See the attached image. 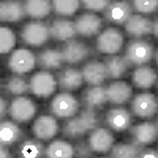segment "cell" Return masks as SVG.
<instances>
[{"label":"cell","mask_w":158,"mask_h":158,"mask_svg":"<svg viewBox=\"0 0 158 158\" xmlns=\"http://www.w3.org/2000/svg\"><path fill=\"white\" fill-rule=\"evenodd\" d=\"M27 13H25V3L18 2V0H8V2L0 3V21L2 22H10L16 24L21 22Z\"/></svg>","instance_id":"cell-24"},{"label":"cell","mask_w":158,"mask_h":158,"mask_svg":"<svg viewBox=\"0 0 158 158\" xmlns=\"http://www.w3.org/2000/svg\"><path fill=\"white\" fill-rule=\"evenodd\" d=\"M76 33L82 38L98 36L103 29V18H100L95 13H82L74 19Z\"/></svg>","instance_id":"cell-13"},{"label":"cell","mask_w":158,"mask_h":158,"mask_svg":"<svg viewBox=\"0 0 158 158\" xmlns=\"http://www.w3.org/2000/svg\"><path fill=\"white\" fill-rule=\"evenodd\" d=\"M131 15H133V8L130 2L115 0V2H109L108 8L104 10V21L115 25H125Z\"/></svg>","instance_id":"cell-17"},{"label":"cell","mask_w":158,"mask_h":158,"mask_svg":"<svg viewBox=\"0 0 158 158\" xmlns=\"http://www.w3.org/2000/svg\"><path fill=\"white\" fill-rule=\"evenodd\" d=\"M104 123L111 131L122 133L133 125V112L123 106H114L104 114Z\"/></svg>","instance_id":"cell-10"},{"label":"cell","mask_w":158,"mask_h":158,"mask_svg":"<svg viewBox=\"0 0 158 158\" xmlns=\"http://www.w3.org/2000/svg\"><path fill=\"white\" fill-rule=\"evenodd\" d=\"M156 125H158V120H156Z\"/></svg>","instance_id":"cell-44"},{"label":"cell","mask_w":158,"mask_h":158,"mask_svg":"<svg viewBox=\"0 0 158 158\" xmlns=\"http://www.w3.org/2000/svg\"><path fill=\"white\" fill-rule=\"evenodd\" d=\"M94 156H95V152L92 150L87 141L79 139L74 144V158H94Z\"/></svg>","instance_id":"cell-37"},{"label":"cell","mask_w":158,"mask_h":158,"mask_svg":"<svg viewBox=\"0 0 158 158\" xmlns=\"http://www.w3.org/2000/svg\"><path fill=\"white\" fill-rule=\"evenodd\" d=\"M103 63L106 67V73H108V79L112 81H122V77H125L128 74V70L131 68L127 59L123 56H106L103 59Z\"/></svg>","instance_id":"cell-25"},{"label":"cell","mask_w":158,"mask_h":158,"mask_svg":"<svg viewBox=\"0 0 158 158\" xmlns=\"http://www.w3.org/2000/svg\"><path fill=\"white\" fill-rule=\"evenodd\" d=\"M5 90L13 97H27L30 92V79L25 77V74H11L6 82Z\"/></svg>","instance_id":"cell-30"},{"label":"cell","mask_w":158,"mask_h":158,"mask_svg":"<svg viewBox=\"0 0 158 158\" xmlns=\"http://www.w3.org/2000/svg\"><path fill=\"white\" fill-rule=\"evenodd\" d=\"M156 150H158V149H156Z\"/></svg>","instance_id":"cell-45"},{"label":"cell","mask_w":158,"mask_h":158,"mask_svg":"<svg viewBox=\"0 0 158 158\" xmlns=\"http://www.w3.org/2000/svg\"><path fill=\"white\" fill-rule=\"evenodd\" d=\"M84 84L87 85H103L108 79L106 67H104L103 60H89L84 63V67L81 68Z\"/></svg>","instance_id":"cell-19"},{"label":"cell","mask_w":158,"mask_h":158,"mask_svg":"<svg viewBox=\"0 0 158 158\" xmlns=\"http://www.w3.org/2000/svg\"><path fill=\"white\" fill-rule=\"evenodd\" d=\"M87 133H90L89 128L85 127V123L82 122V118L77 115L65 120L63 127H62V135L67 138V139H82Z\"/></svg>","instance_id":"cell-29"},{"label":"cell","mask_w":158,"mask_h":158,"mask_svg":"<svg viewBox=\"0 0 158 158\" xmlns=\"http://www.w3.org/2000/svg\"><path fill=\"white\" fill-rule=\"evenodd\" d=\"M87 142L95 153L103 155V153H108L112 150L115 139H114V135L111 133V130L108 127H100V128L94 130L92 133H89Z\"/></svg>","instance_id":"cell-15"},{"label":"cell","mask_w":158,"mask_h":158,"mask_svg":"<svg viewBox=\"0 0 158 158\" xmlns=\"http://www.w3.org/2000/svg\"><path fill=\"white\" fill-rule=\"evenodd\" d=\"M131 8L136 11V15H152L158 10V0H133Z\"/></svg>","instance_id":"cell-35"},{"label":"cell","mask_w":158,"mask_h":158,"mask_svg":"<svg viewBox=\"0 0 158 158\" xmlns=\"http://www.w3.org/2000/svg\"><path fill=\"white\" fill-rule=\"evenodd\" d=\"M49 33H51L52 40L62 41V43L74 40V36L77 35L76 27H74V21H71L68 18H54L49 22Z\"/></svg>","instance_id":"cell-18"},{"label":"cell","mask_w":158,"mask_h":158,"mask_svg":"<svg viewBox=\"0 0 158 158\" xmlns=\"http://www.w3.org/2000/svg\"><path fill=\"white\" fill-rule=\"evenodd\" d=\"M81 8V2L77 0H54L52 2V11L56 13V18H70L76 15Z\"/></svg>","instance_id":"cell-32"},{"label":"cell","mask_w":158,"mask_h":158,"mask_svg":"<svg viewBox=\"0 0 158 158\" xmlns=\"http://www.w3.org/2000/svg\"><path fill=\"white\" fill-rule=\"evenodd\" d=\"M81 101H82L85 109H94V111L103 109L108 103L106 87L104 85H89L82 92Z\"/></svg>","instance_id":"cell-22"},{"label":"cell","mask_w":158,"mask_h":158,"mask_svg":"<svg viewBox=\"0 0 158 158\" xmlns=\"http://www.w3.org/2000/svg\"><path fill=\"white\" fill-rule=\"evenodd\" d=\"M57 85L62 92H67V94H71V92H76L82 87L84 84V77H82V71L76 68V67H63L62 70L57 71Z\"/></svg>","instance_id":"cell-14"},{"label":"cell","mask_w":158,"mask_h":158,"mask_svg":"<svg viewBox=\"0 0 158 158\" xmlns=\"http://www.w3.org/2000/svg\"><path fill=\"white\" fill-rule=\"evenodd\" d=\"M16 46V33L15 30H11L10 27H3L0 29V52L2 54H8L13 52Z\"/></svg>","instance_id":"cell-34"},{"label":"cell","mask_w":158,"mask_h":158,"mask_svg":"<svg viewBox=\"0 0 158 158\" xmlns=\"http://www.w3.org/2000/svg\"><path fill=\"white\" fill-rule=\"evenodd\" d=\"M123 57L127 59L130 67H144L155 59V48L149 40H130L125 48Z\"/></svg>","instance_id":"cell-1"},{"label":"cell","mask_w":158,"mask_h":158,"mask_svg":"<svg viewBox=\"0 0 158 158\" xmlns=\"http://www.w3.org/2000/svg\"><path fill=\"white\" fill-rule=\"evenodd\" d=\"M36 65V56L29 48H18L10 54L6 67L13 74H27Z\"/></svg>","instance_id":"cell-5"},{"label":"cell","mask_w":158,"mask_h":158,"mask_svg":"<svg viewBox=\"0 0 158 158\" xmlns=\"http://www.w3.org/2000/svg\"><path fill=\"white\" fill-rule=\"evenodd\" d=\"M8 114L16 123H29L36 114V103L30 97H16L10 103Z\"/></svg>","instance_id":"cell-8"},{"label":"cell","mask_w":158,"mask_h":158,"mask_svg":"<svg viewBox=\"0 0 158 158\" xmlns=\"http://www.w3.org/2000/svg\"><path fill=\"white\" fill-rule=\"evenodd\" d=\"M24 139V131L15 120H2L0 123V142L2 146H15Z\"/></svg>","instance_id":"cell-26"},{"label":"cell","mask_w":158,"mask_h":158,"mask_svg":"<svg viewBox=\"0 0 158 158\" xmlns=\"http://www.w3.org/2000/svg\"><path fill=\"white\" fill-rule=\"evenodd\" d=\"M59 131H60V125L54 115L43 114V115L36 117L32 123V133H33L35 139H40L43 142L52 141L57 136Z\"/></svg>","instance_id":"cell-12"},{"label":"cell","mask_w":158,"mask_h":158,"mask_svg":"<svg viewBox=\"0 0 158 158\" xmlns=\"http://www.w3.org/2000/svg\"><path fill=\"white\" fill-rule=\"evenodd\" d=\"M46 147L40 139H24L18 149L16 158H44Z\"/></svg>","instance_id":"cell-27"},{"label":"cell","mask_w":158,"mask_h":158,"mask_svg":"<svg viewBox=\"0 0 158 158\" xmlns=\"http://www.w3.org/2000/svg\"><path fill=\"white\" fill-rule=\"evenodd\" d=\"M131 112L139 118H152L158 114V98L150 92H141L131 98Z\"/></svg>","instance_id":"cell-7"},{"label":"cell","mask_w":158,"mask_h":158,"mask_svg":"<svg viewBox=\"0 0 158 158\" xmlns=\"http://www.w3.org/2000/svg\"><path fill=\"white\" fill-rule=\"evenodd\" d=\"M65 62H63V56L62 51L57 48H44L43 51H40L36 54V65L44 71H59L62 70Z\"/></svg>","instance_id":"cell-21"},{"label":"cell","mask_w":158,"mask_h":158,"mask_svg":"<svg viewBox=\"0 0 158 158\" xmlns=\"http://www.w3.org/2000/svg\"><path fill=\"white\" fill-rule=\"evenodd\" d=\"M155 62H156V67H158V49L155 51Z\"/></svg>","instance_id":"cell-42"},{"label":"cell","mask_w":158,"mask_h":158,"mask_svg":"<svg viewBox=\"0 0 158 158\" xmlns=\"http://www.w3.org/2000/svg\"><path fill=\"white\" fill-rule=\"evenodd\" d=\"M158 81V73L149 65L138 67L131 73V87L139 89V90H149L152 89Z\"/></svg>","instance_id":"cell-23"},{"label":"cell","mask_w":158,"mask_h":158,"mask_svg":"<svg viewBox=\"0 0 158 158\" xmlns=\"http://www.w3.org/2000/svg\"><path fill=\"white\" fill-rule=\"evenodd\" d=\"M51 38L49 24L44 21H30L21 29V40L29 48H41Z\"/></svg>","instance_id":"cell-3"},{"label":"cell","mask_w":158,"mask_h":158,"mask_svg":"<svg viewBox=\"0 0 158 158\" xmlns=\"http://www.w3.org/2000/svg\"><path fill=\"white\" fill-rule=\"evenodd\" d=\"M25 3V13L33 21H43L52 11V2L48 0H27Z\"/></svg>","instance_id":"cell-31"},{"label":"cell","mask_w":158,"mask_h":158,"mask_svg":"<svg viewBox=\"0 0 158 158\" xmlns=\"http://www.w3.org/2000/svg\"><path fill=\"white\" fill-rule=\"evenodd\" d=\"M100 158H111V156H100Z\"/></svg>","instance_id":"cell-43"},{"label":"cell","mask_w":158,"mask_h":158,"mask_svg":"<svg viewBox=\"0 0 158 158\" xmlns=\"http://www.w3.org/2000/svg\"><path fill=\"white\" fill-rule=\"evenodd\" d=\"M49 111H51V115H54L56 118L68 120V118L79 114V111H81V101L71 94L60 92V94L54 95V98L51 100Z\"/></svg>","instance_id":"cell-2"},{"label":"cell","mask_w":158,"mask_h":158,"mask_svg":"<svg viewBox=\"0 0 158 158\" xmlns=\"http://www.w3.org/2000/svg\"><path fill=\"white\" fill-rule=\"evenodd\" d=\"M152 35L158 40V18L153 19V27H152Z\"/></svg>","instance_id":"cell-41"},{"label":"cell","mask_w":158,"mask_h":158,"mask_svg":"<svg viewBox=\"0 0 158 158\" xmlns=\"http://www.w3.org/2000/svg\"><path fill=\"white\" fill-rule=\"evenodd\" d=\"M106 95L112 106H123L133 97V87L125 81H112L106 87Z\"/></svg>","instance_id":"cell-20"},{"label":"cell","mask_w":158,"mask_h":158,"mask_svg":"<svg viewBox=\"0 0 158 158\" xmlns=\"http://www.w3.org/2000/svg\"><path fill=\"white\" fill-rule=\"evenodd\" d=\"M123 27L127 36H130L131 40H144L146 36L152 35L153 21L142 15H131Z\"/></svg>","instance_id":"cell-16"},{"label":"cell","mask_w":158,"mask_h":158,"mask_svg":"<svg viewBox=\"0 0 158 158\" xmlns=\"http://www.w3.org/2000/svg\"><path fill=\"white\" fill-rule=\"evenodd\" d=\"M139 146H136L135 142H117L114 144V147L111 150V158H138L141 153Z\"/></svg>","instance_id":"cell-33"},{"label":"cell","mask_w":158,"mask_h":158,"mask_svg":"<svg viewBox=\"0 0 158 158\" xmlns=\"http://www.w3.org/2000/svg\"><path fill=\"white\" fill-rule=\"evenodd\" d=\"M57 77L51 71L40 70L30 77V92L36 98H49L57 90Z\"/></svg>","instance_id":"cell-6"},{"label":"cell","mask_w":158,"mask_h":158,"mask_svg":"<svg viewBox=\"0 0 158 158\" xmlns=\"http://www.w3.org/2000/svg\"><path fill=\"white\" fill-rule=\"evenodd\" d=\"M109 2L108 0H82L81 2V6L84 10H87V13H104V10L108 8Z\"/></svg>","instance_id":"cell-36"},{"label":"cell","mask_w":158,"mask_h":158,"mask_svg":"<svg viewBox=\"0 0 158 158\" xmlns=\"http://www.w3.org/2000/svg\"><path fill=\"white\" fill-rule=\"evenodd\" d=\"M6 112H10V104L6 103L5 97H2V100H0V115L5 117V115H6Z\"/></svg>","instance_id":"cell-39"},{"label":"cell","mask_w":158,"mask_h":158,"mask_svg":"<svg viewBox=\"0 0 158 158\" xmlns=\"http://www.w3.org/2000/svg\"><path fill=\"white\" fill-rule=\"evenodd\" d=\"M131 142H135L139 147H149L150 144L158 141V125L156 122L144 120L130 128Z\"/></svg>","instance_id":"cell-9"},{"label":"cell","mask_w":158,"mask_h":158,"mask_svg":"<svg viewBox=\"0 0 158 158\" xmlns=\"http://www.w3.org/2000/svg\"><path fill=\"white\" fill-rule=\"evenodd\" d=\"M62 56H63V62L70 65V67H74L77 63H82L85 62L90 54H92V49L89 48V44H85L81 40H70L62 46Z\"/></svg>","instance_id":"cell-11"},{"label":"cell","mask_w":158,"mask_h":158,"mask_svg":"<svg viewBox=\"0 0 158 158\" xmlns=\"http://www.w3.org/2000/svg\"><path fill=\"white\" fill-rule=\"evenodd\" d=\"M97 51L104 56H117L123 49V33L117 27H106L97 36Z\"/></svg>","instance_id":"cell-4"},{"label":"cell","mask_w":158,"mask_h":158,"mask_svg":"<svg viewBox=\"0 0 158 158\" xmlns=\"http://www.w3.org/2000/svg\"><path fill=\"white\" fill-rule=\"evenodd\" d=\"M138 158H158V150L152 147H142Z\"/></svg>","instance_id":"cell-38"},{"label":"cell","mask_w":158,"mask_h":158,"mask_svg":"<svg viewBox=\"0 0 158 158\" xmlns=\"http://www.w3.org/2000/svg\"><path fill=\"white\" fill-rule=\"evenodd\" d=\"M0 158H13V153L6 146H2V149H0Z\"/></svg>","instance_id":"cell-40"},{"label":"cell","mask_w":158,"mask_h":158,"mask_svg":"<svg viewBox=\"0 0 158 158\" xmlns=\"http://www.w3.org/2000/svg\"><path fill=\"white\" fill-rule=\"evenodd\" d=\"M44 158H74V146L67 139L51 141L46 146Z\"/></svg>","instance_id":"cell-28"}]
</instances>
